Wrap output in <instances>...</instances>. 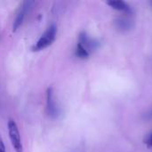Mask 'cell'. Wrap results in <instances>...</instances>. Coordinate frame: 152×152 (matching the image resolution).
Listing matches in <instances>:
<instances>
[{"mask_svg":"<svg viewBox=\"0 0 152 152\" xmlns=\"http://www.w3.org/2000/svg\"><path fill=\"white\" fill-rule=\"evenodd\" d=\"M150 4H151V5L152 6V1H151V2H150Z\"/></svg>","mask_w":152,"mask_h":152,"instance_id":"12","label":"cell"},{"mask_svg":"<svg viewBox=\"0 0 152 152\" xmlns=\"http://www.w3.org/2000/svg\"><path fill=\"white\" fill-rule=\"evenodd\" d=\"M7 127L9 138L15 152H23V146L20 139V134L16 122L13 119H9Z\"/></svg>","mask_w":152,"mask_h":152,"instance_id":"2","label":"cell"},{"mask_svg":"<svg viewBox=\"0 0 152 152\" xmlns=\"http://www.w3.org/2000/svg\"><path fill=\"white\" fill-rule=\"evenodd\" d=\"M144 143L147 145L149 149H152V133L147 135L144 139Z\"/></svg>","mask_w":152,"mask_h":152,"instance_id":"9","label":"cell"},{"mask_svg":"<svg viewBox=\"0 0 152 152\" xmlns=\"http://www.w3.org/2000/svg\"><path fill=\"white\" fill-rule=\"evenodd\" d=\"M46 110L49 116L56 118L59 114V108L54 98V92L53 87H48L46 91Z\"/></svg>","mask_w":152,"mask_h":152,"instance_id":"5","label":"cell"},{"mask_svg":"<svg viewBox=\"0 0 152 152\" xmlns=\"http://www.w3.org/2000/svg\"><path fill=\"white\" fill-rule=\"evenodd\" d=\"M34 4L33 1H24L22 2L20 7L19 8L16 15H15V18H14V20H13V25H12V30L15 31L17 30V28L22 24L23 20H24V18L26 16V13L28 12V10L30 9L31 5Z\"/></svg>","mask_w":152,"mask_h":152,"instance_id":"4","label":"cell"},{"mask_svg":"<svg viewBox=\"0 0 152 152\" xmlns=\"http://www.w3.org/2000/svg\"><path fill=\"white\" fill-rule=\"evenodd\" d=\"M56 33L57 28L55 25H51L49 28H47V29L41 35L39 39L33 45V51H40L51 45L55 40Z\"/></svg>","mask_w":152,"mask_h":152,"instance_id":"1","label":"cell"},{"mask_svg":"<svg viewBox=\"0 0 152 152\" xmlns=\"http://www.w3.org/2000/svg\"><path fill=\"white\" fill-rule=\"evenodd\" d=\"M0 152H6V151H5L4 143L3 139H2V137H1V136H0Z\"/></svg>","mask_w":152,"mask_h":152,"instance_id":"11","label":"cell"},{"mask_svg":"<svg viewBox=\"0 0 152 152\" xmlns=\"http://www.w3.org/2000/svg\"><path fill=\"white\" fill-rule=\"evenodd\" d=\"M107 4L109 6H110L111 8H113L114 10H118L120 12H125L126 15H131L134 13V11L132 9V7L126 3L125 1L122 0H111V1H108Z\"/></svg>","mask_w":152,"mask_h":152,"instance_id":"7","label":"cell"},{"mask_svg":"<svg viewBox=\"0 0 152 152\" xmlns=\"http://www.w3.org/2000/svg\"><path fill=\"white\" fill-rule=\"evenodd\" d=\"M90 53L79 43H77V48H76V55L80 58V59H86L89 57Z\"/></svg>","mask_w":152,"mask_h":152,"instance_id":"8","label":"cell"},{"mask_svg":"<svg viewBox=\"0 0 152 152\" xmlns=\"http://www.w3.org/2000/svg\"><path fill=\"white\" fill-rule=\"evenodd\" d=\"M134 26V21L131 15L120 16L114 20V27L119 32H128Z\"/></svg>","mask_w":152,"mask_h":152,"instance_id":"3","label":"cell"},{"mask_svg":"<svg viewBox=\"0 0 152 152\" xmlns=\"http://www.w3.org/2000/svg\"><path fill=\"white\" fill-rule=\"evenodd\" d=\"M78 43L82 45L89 53L97 49L99 46V42L96 39L90 37L86 32H81L78 37Z\"/></svg>","mask_w":152,"mask_h":152,"instance_id":"6","label":"cell"},{"mask_svg":"<svg viewBox=\"0 0 152 152\" xmlns=\"http://www.w3.org/2000/svg\"><path fill=\"white\" fill-rule=\"evenodd\" d=\"M142 118L144 120H147V121H151L152 120V109L150 110L149 111L145 112L143 115H142Z\"/></svg>","mask_w":152,"mask_h":152,"instance_id":"10","label":"cell"}]
</instances>
